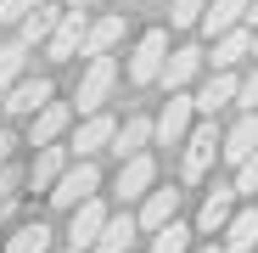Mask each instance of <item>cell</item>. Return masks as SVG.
I'll return each mask as SVG.
<instances>
[{"label":"cell","mask_w":258,"mask_h":253,"mask_svg":"<svg viewBox=\"0 0 258 253\" xmlns=\"http://www.w3.org/2000/svg\"><path fill=\"white\" fill-rule=\"evenodd\" d=\"M168 28H146L141 39H135V51H129V62H123V79L135 84V90H146V84H163V68H168Z\"/></svg>","instance_id":"cell-1"},{"label":"cell","mask_w":258,"mask_h":253,"mask_svg":"<svg viewBox=\"0 0 258 253\" xmlns=\"http://www.w3.org/2000/svg\"><path fill=\"white\" fill-rule=\"evenodd\" d=\"M112 90H118V57H96V62H84V73H79V84H73V107H79L84 118H90V113H107Z\"/></svg>","instance_id":"cell-2"},{"label":"cell","mask_w":258,"mask_h":253,"mask_svg":"<svg viewBox=\"0 0 258 253\" xmlns=\"http://www.w3.org/2000/svg\"><path fill=\"white\" fill-rule=\"evenodd\" d=\"M213 158H225V130H219V118H202L191 130V141H185V152H180V180L197 186L213 169Z\"/></svg>","instance_id":"cell-3"},{"label":"cell","mask_w":258,"mask_h":253,"mask_svg":"<svg viewBox=\"0 0 258 253\" xmlns=\"http://www.w3.org/2000/svg\"><path fill=\"white\" fill-rule=\"evenodd\" d=\"M96 191H101V163H96V158H73V169H68V175L56 180V191H51V208L73 214V208L96 203Z\"/></svg>","instance_id":"cell-4"},{"label":"cell","mask_w":258,"mask_h":253,"mask_svg":"<svg viewBox=\"0 0 258 253\" xmlns=\"http://www.w3.org/2000/svg\"><path fill=\"white\" fill-rule=\"evenodd\" d=\"M197 124H202V118H197V96L174 90V96L163 102V113H157V146H185Z\"/></svg>","instance_id":"cell-5"},{"label":"cell","mask_w":258,"mask_h":253,"mask_svg":"<svg viewBox=\"0 0 258 253\" xmlns=\"http://www.w3.org/2000/svg\"><path fill=\"white\" fill-rule=\"evenodd\" d=\"M236 197H241L236 180H213L202 208H197V236H225V225L236 220Z\"/></svg>","instance_id":"cell-6"},{"label":"cell","mask_w":258,"mask_h":253,"mask_svg":"<svg viewBox=\"0 0 258 253\" xmlns=\"http://www.w3.org/2000/svg\"><path fill=\"white\" fill-rule=\"evenodd\" d=\"M56 102V84L45 73H28L23 84H12L6 96H0V107H6V118H34V113H45Z\"/></svg>","instance_id":"cell-7"},{"label":"cell","mask_w":258,"mask_h":253,"mask_svg":"<svg viewBox=\"0 0 258 253\" xmlns=\"http://www.w3.org/2000/svg\"><path fill=\"white\" fill-rule=\"evenodd\" d=\"M152 191H157V158H152V152L118 163V180H112V197H118V203H146Z\"/></svg>","instance_id":"cell-8"},{"label":"cell","mask_w":258,"mask_h":253,"mask_svg":"<svg viewBox=\"0 0 258 253\" xmlns=\"http://www.w3.org/2000/svg\"><path fill=\"white\" fill-rule=\"evenodd\" d=\"M68 169H73V146H39L34 152V163H28V191H39V197H51L56 191V180L68 175Z\"/></svg>","instance_id":"cell-9"},{"label":"cell","mask_w":258,"mask_h":253,"mask_svg":"<svg viewBox=\"0 0 258 253\" xmlns=\"http://www.w3.org/2000/svg\"><path fill=\"white\" fill-rule=\"evenodd\" d=\"M107 220H112V208H107L101 197H96V203H84V208H73V225H68V247H73V253H90V247L101 242Z\"/></svg>","instance_id":"cell-10"},{"label":"cell","mask_w":258,"mask_h":253,"mask_svg":"<svg viewBox=\"0 0 258 253\" xmlns=\"http://www.w3.org/2000/svg\"><path fill=\"white\" fill-rule=\"evenodd\" d=\"M112 141H118V118H112V113H90V118L73 130L68 146H73V158H96V152H107Z\"/></svg>","instance_id":"cell-11"},{"label":"cell","mask_w":258,"mask_h":253,"mask_svg":"<svg viewBox=\"0 0 258 253\" xmlns=\"http://www.w3.org/2000/svg\"><path fill=\"white\" fill-rule=\"evenodd\" d=\"M73 113H79L73 102H51L45 113H34V118H28V146H34V152H39V146H56V141L68 135Z\"/></svg>","instance_id":"cell-12"},{"label":"cell","mask_w":258,"mask_h":253,"mask_svg":"<svg viewBox=\"0 0 258 253\" xmlns=\"http://www.w3.org/2000/svg\"><path fill=\"white\" fill-rule=\"evenodd\" d=\"M202 68H208V51L202 45H174V51H168V68H163V90L174 96V90H185V84H197Z\"/></svg>","instance_id":"cell-13"},{"label":"cell","mask_w":258,"mask_h":253,"mask_svg":"<svg viewBox=\"0 0 258 253\" xmlns=\"http://www.w3.org/2000/svg\"><path fill=\"white\" fill-rule=\"evenodd\" d=\"M146 146H157V118H146V113H129V118L118 124V141H112L118 163H129V158H141Z\"/></svg>","instance_id":"cell-14"},{"label":"cell","mask_w":258,"mask_h":253,"mask_svg":"<svg viewBox=\"0 0 258 253\" xmlns=\"http://www.w3.org/2000/svg\"><path fill=\"white\" fill-rule=\"evenodd\" d=\"M180 197H185L180 186H157V191L141 203V214H135V220H141V231H146V236H157L163 225H174V220H180Z\"/></svg>","instance_id":"cell-15"},{"label":"cell","mask_w":258,"mask_h":253,"mask_svg":"<svg viewBox=\"0 0 258 253\" xmlns=\"http://www.w3.org/2000/svg\"><path fill=\"white\" fill-rule=\"evenodd\" d=\"M236 96H241V73H208L197 84V113L213 118L219 107H236Z\"/></svg>","instance_id":"cell-16"},{"label":"cell","mask_w":258,"mask_h":253,"mask_svg":"<svg viewBox=\"0 0 258 253\" xmlns=\"http://www.w3.org/2000/svg\"><path fill=\"white\" fill-rule=\"evenodd\" d=\"M84 34H90V12H68V17H62V28L51 34L45 57H51V62H73V57L84 51Z\"/></svg>","instance_id":"cell-17"},{"label":"cell","mask_w":258,"mask_h":253,"mask_svg":"<svg viewBox=\"0 0 258 253\" xmlns=\"http://www.w3.org/2000/svg\"><path fill=\"white\" fill-rule=\"evenodd\" d=\"M247 12H252V0H208L202 34H208V39H225V34L247 28Z\"/></svg>","instance_id":"cell-18"},{"label":"cell","mask_w":258,"mask_h":253,"mask_svg":"<svg viewBox=\"0 0 258 253\" xmlns=\"http://www.w3.org/2000/svg\"><path fill=\"white\" fill-rule=\"evenodd\" d=\"M112 45H123V17L118 12H101L90 17V34H84V62H96V57H112Z\"/></svg>","instance_id":"cell-19"},{"label":"cell","mask_w":258,"mask_h":253,"mask_svg":"<svg viewBox=\"0 0 258 253\" xmlns=\"http://www.w3.org/2000/svg\"><path fill=\"white\" fill-rule=\"evenodd\" d=\"M247 57H252V28H236V34H225V39H213L208 68H213V73H236Z\"/></svg>","instance_id":"cell-20"},{"label":"cell","mask_w":258,"mask_h":253,"mask_svg":"<svg viewBox=\"0 0 258 253\" xmlns=\"http://www.w3.org/2000/svg\"><path fill=\"white\" fill-rule=\"evenodd\" d=\"M252 152H258V113H241L230 130H225V163H230V169H241Z\"/></svg>","instance_id":"cell-21"},{"label":"cell","mask_w":258,"mask_h":253,"mask_svg":"<svg viewBox=\"0 0 258 253\" xmlns=\"http://www.w3.org/2000/svg\"><path fill=\"white\" fill-rule=\"evenodd\" d=\"M62 17H68V6H51V0H45V6L17 28V39H23V45H51V34L62 28Z\"/></svg>","instance_id":"cell-22"},{"label":"cell","mask_w":258,"mask_h":253,"mask_svg":"<svg viewBox=\"0 0 258 253\" xmlns=\"http://www.w3.org/2000/svg\"><path fill=\"white\" fill-rule=\"evenodd\" d=\"M135 231H141V220L123 208V214L107 220V231H101V242H96L90 253H129V247H135Z\"/></svg>","instance_id":"cell-23"},{"label":"cell","mask_w":258,"mask_h":253,"mask_svg":"<svg viewBox=\"0 0 258 253\" xmlns=\"http://www.w3.org/2000/svg\"><path fill=\"white\" fill-rule=\"evenodd\" d=\"M28 51L34 45H23V39H0V96L28 79Z\"/></svg>","instance_id":"cell-24"},{"label":"cell","mask_w":258,"mask_h":253,"mask_svg":"<svg viewBox=\"0 0 258 253\" xmlns=\"http://www.w3.org/2000/svg\"><path fill=\"white\" fill-rule=\"evenodd\" d=\"M225 253H258V208H236L225 225Z\"/></svg>","instance_id":"cell-25"},{"label":"cell","mask_w":258,"mask_h":253,"mask_svg":"<svg viewBox=\"0 0 258 253\" xmlns=\"http://www.w3.org/2000/svg\"><path fill=\"white\" fill-rule=\"evenodd\" d=\"M23 191H28V169H23V163H6V169H0V220L17 214Z\"/></svg>","instance_id":"cell-26"},{"label":"cell","mask_w":258,"mask_h":253,"mask_svg":"<svg viewBox=\"0 0 258 253\" xmlns=\"http://www.w3.org/2000/svg\"><path fill=\"white\" fill-rule=\"evenodd\" d=\"M51 236H56V231H51V225H39V220H34V225H17V231L6 236V253H56Z\"/></svg>","instance_id":"cell-27"},{"label":"cell","mask_w":258,"mask_h":253,"mask_svg":"<svg viewBox=\"0 0 258 253\" xmlns=\"http://www.w3.org/2000/svg\"><path fill=\"white\" fill-rule=\"evenodd\" d=\"M191 236H197V231L174 220V225H163V231L152 236V247H146V253H191Z\"/></svg>","instance_id":"cell-28"},{"label":"cell","mask_w":258,"mask_h":253,"mask_svg":"<svg viewBox=\"0 0 258 253\" xmlns=\"http://www.w3.org/2000/svg\"><path fill=\"white\" fill-rule=\"evenodd\" d=\"M208 0H168V28H202Z\"/></svg>","instance_id":"cell-29"},{"label":"cell","mask_w":258,"mask_h":253,"mask_svg":"<svg viewBox=\"0 0 258 253\" xmlns=\"http://www.w3.org/2000/svg\"><path fill=\"white\" fill-rule=\"evenodd\" d=\"M39 6H45V0H0V23H6V28H23Z\"/></svg>","instance_id":"cell-30"},{"label":"cell","mask_w":258,"mask_h":253,"mask_svg":"<svg viewBox=\"0 0 258 253\" xmlns=\"http://www.w3.org/2000/svg\"><path fill=\"white\" fill-rule=\"evenodd\" d=\"M236 107H241V113H258V62L241 73V96H236Z\"/></svg>","instance_id":"cell-31"},{"label":"cell","mask_w":258,"mask_h":253,"mask_svg":"<svg viewBox=\"0 0 258 253\" xmlns=\"http://www.w3.org/2000/svg\"><path fill=\"white\" fill-rule=\"evenodd\" d=\"M236 191H241V197H252V191H258V152L236 169Z\"/></svg>","instance_id":"cell-32"},{"label":"cell","mask_w":258,"mask_h":253,"mask_svg":"<svg viewBox=\"0 0 258 253\" xmlns=\"http://www.w3.org/2000/svg\"><path fill=\"white\" fill-rule=\"evenodd\" d=\"M17 146H23V141H17L12 130H0V169H6V163H17Z\"/></svg>","instance_id":"cell-33"},{"label":"cell","mask_w":258,"mask_h":253,"mask_svg":"<svg viewBox=\"0 0 258 253\" xmlns=\"http://www.w3.org/2000/svg\"><path fill=\"white\" fill-rule=\"evenodd\" d=\"M68 12H96V6H107V0H62Z\"/></svg>","instance_id":"cell-34"},{"label":"cell","mask_w":258,"mask_h":253,"mask_svg":"<svg viewBox=\"0 0 258 253\" xmlns=\"http://www.w3.org/2000/svg\"><path fill=\"white\" fill-rule=\"evenodd\" d=\"M191 253H225V242H202V247H191Z\"/></svg>","instance_id":"cell-35"},{"label":"cell","mask_w":258,"mask_h":253,"mask_svg":"<svg viewBox=\"0 0 258 253\" xmlns=\"http://www.w3.org/2000/svg\"><path fill=\"white\" fill-rule=\"evenodd\" d=\"M247 28H252V34H258V0H252V12H247Z\"/></svg>","instance_id":"cell-36"},{"label":"cell","mask_w":258,"mask_h":253,"mask_svg":"<svg viewBox=\"0 0 258 253\" xmlns=\"http://www.w3.org/2000/svg\"><path fill=\"white\" fill-rule=\"evenodd\" d=\"M252 57H258V34H252Z\"/></svg>","instance_id":"cell-37"},{"label":"cell","mask_w":258,"mask_h":253,"mask_svg":"<svg viewBox=\"0 0 258 253\" xmlns=\"http://www.w3.org/2000/svg\"><path fill=\"white\" fill-rule=\"evenodd\" d=\"M0 118H6V107H0ZM0 130H6V124H0Z\"/></svg>","instance_id":"cell-38"},{"label":"cell","mask_w":258,"mask_h":253,"mask_svg":"<svg viewBox=\"0 0 258 253\" xmlns=\"http://www.w3.org/2000/svg\"><path fill=\"white\" fill-rule=\"evenodd\" d=\"M152 6H168V0H152Z\"/></svg>","instance_id":"cell-39"},{"label":"cell","mask_w":258,"mask_h":253,"mask_svg":"<svg viewBox=\"0 0 258 253\" xmlns=\"http://www.w3.org/2000/svg\"><path fill=\"white\" fill-rule=\"evenodd\" d=\"M56 253H73V247H56Z\"/></svg>","instance_id":"cell-40"}]
</instances>
